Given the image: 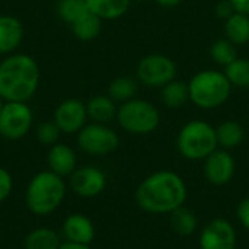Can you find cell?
Instances as JSON below:
<instances>
[{"instance_id":"ffe728a7","label":"cell","mask_w":249,"mask_h":249,"mask_svg":"<svg viewBox=\"0 0 249 249\" xmlns=\"http://www.w3.org/2000/svg\"><path fill=\"white\" fill-rule=\"evenodd\" d=\"M225 38L233 42L236 47L249 42V16L235 12L225 20Z\"/></svg>"},{"instance_id":"1f68e13d","label":"cell","mask_w":249,"mask_h":249,"mask_svg":"<svg viewBox=\"0 0 249 249\" xmlns=\"http://www.w3.org/2000/svg\"><path fill=\"white\" fill-rule=\"evenodd\" d=\"M214 12H216V15H217L220 19L226 20L228 18H231V16L235 13V9H233L232 3H231L229 0H222V1H219V3L216 4Z\"/></svg>"},{"instance_id":"836d02e7","label":"cell","mask_w":249,"mask_h":249,"mask_svg":"<svg viewBox=\"0 0 249 249\" xmlns=\"http://www.w3.org/2000/svg\"><path fill=\"white\" fill-rule=\"evenodd\" d=\"M182 0H155V3H158L162 7H177Z\"/></svg>"},{"instance_id":"7c38bea8","label":"cell","mask_w":249,"mask_h":249,"mask_svg":"<svg viewBox=\"0 0 249 249\" xmlns=\"http://www.w3.org/2000/svg\"><path fill=\"white\" fill-rule=\"evenodd\" d=\"M203 172L209 184L214 187L228 185L236 172V162L229 150L216 149L210 156L204 159Z\"/></svg>"},{"instance_id":"8d00e7d4","label":"cell","mask_w":249,"mask_h":249,"mask_svg":"<svg viewBox=\"0 0 249 249\" xmlns=\"http://www.w3.org/2000/svg\"><path fill=\"white\" fill-rule=\"evenodd\" d=\"M136 1H140V0H136Z\"/></svg>"},{"instance_id":"6da1fadb","label":"cell","mask_w":249,"mask_h":249,"mask_svg":"<svg viewBox=\"0 0 249 249\" xmlns=\"http://www.w3.org/2000/svg\"><path fill=\"white\" fill-rule=\"evenodd\" d=\"M137 206L149 214H169L188 198L184 178L174 171H156L146 177L136 190Z\"/></svg>"},{"instance_id":"4dcf8cb0","label":"cell","mask_w":249,"mask_h":249,"mask_svg":"<svg viewBox=\"0 0 249 249\" xmlns=\"http://www.w3.org/2000/svg\"><path fill=\"white\" fill-rule=\"evenodd\" d=\"M236 216L242 228L249 232V197H245L236 207Z\"/></svg>"},{"instance_id":"d590c367","label":"cell","mask_w":249,"mask_h":249,"mask_svg":"<svg viewBox=\"0 0 249 249\" xmlns=\"http://www.w3.org/2000/svg\"><path fill=\"white\" fill-rule=\"evenodd\" d=\"M3 105H4V101L0 98V112H1V109H3Z\"/></svg>"},{"instance_id":"9a60e30c","label":"cell","mask_w":249,"mask_h":249,"mask_svg":"<svg viewBox=\"0 0 249 249\" xmlns=\"http://www.w3.org/2000/svg\"><path fill=\"white\" fill-rule=\"evenodd\" d=\"M63 233L67 242L90 245L95 239V226L85 214H70L63 223Z\"/></svg>"},{"instance_id":"30bf717a","label":"cell","mask_w":249,"mask_h":249,"mask_svg":"<svg viewBox=\"0 0 249 249\" xmlns=\"http://www.w3.org/2000/svg\"><path fill=\"white\" fill-rule=\"evenodd\" d=\"M200 249H236L238 233L235 226L222 217L210 220L198 238Z\"/></svg>"},{"instance_id":"d6a6232c","label":"cell","mask_w":249,"mask_h":249,"mask_svg":"<svg viewBox=\"0 0 249 249\" xmlns=\"http://www.w3.org/2000/svg\"><path fill=\"white\" fill-rule=\"evenodd\" d=\"M229 1L232 3L235 12L249 16V0H229Z\"/></svg>"},{"instance_id":"83f0119b","label":"cell","mask_w":249,"mask_h":249,"mask_svg":"<svg viewBox=\"0 0 249 249\" xmlns=\"http://www.w3.org/2000/svg\"><path fill=\"white\" fill-rule=\"evenodd\" d=\"M86 12H89L86 0H58L57 1V15L67 25H71L73 22H76Z\"/></svg>"},{"instance_id":"603a6c76","label":"cell","mask_w":249,"mask_h":249,"mask_svg":"<svg viewBox=\"0 0 249 249\" xmlns=\"http://www.w3.org/2000/svg\"><path fill=\"white\" fill-rule=\"evenodd\" d=\"M169 225L171 229L179 236H190L198 228V219L193 210L182 206L172 213H169Z\"/></svg>"},{"instance_id":"484cf974","label":"cell","mask_w":249,"mask_h":249,"mask_svg":"<svg viewBox=\"0 0 249 249\" xmlns=\"http://www.w3.org/2000/svg\"><path fill=\"white\" fill-rule=\"evenodd\" d=\"M210 57L213 58L214 63L226 67L239 57L238 47L233 42H231L228 38L216 39L210 47Z\"/></svg>"},{"instance_id":"f1b7e54d","label":"cell","mask_w":249,"mask_h":249,"mask_svg":"<svg viewBox=\"0 0 249 249\" xmlns=\"http://www.w3.org/2000/svg\"><path fill=\"white\" fill-rule=\"evenodd\" d=\"M60 134L61 131L54 121H44L36 128V137L39 143L45 146H54L55 143H58Z\"/></svg>"},{"instance_id":"ac0fdd59","label":"cell","mask_w":249,"mask_h":249,"mask_svg":"<svg viewBox=\"0 0 249 249\" xmlns=\"http://www.w3.org/2000/svg\"><path fill=\"white\" fill-rule=\"evenodd\" d=\"M133 0H86L88 9L102 20H114L124 16Z\"/></svg>"},{"instance_id":"cb8c5ba5","label":"cell","mask_w":249,"mask_h":249,"mask_svg":"<svg viewBox=\"0 0 249 249\" xmlns=\"http://www.w3.org/2000/svg\"><path fill=\"white\" fill-rule=\"evenodd\" d=\"M139 92V80L131 76H120L115 77L108 86V96L114 99L117 104H124L133 98H136Z\"/></svg>"},{"instance_id":"f546056e","label":"cell","mask_w":249,"mask_h":249,"mask_svg":"<svg viewBox=\"0 0 249 249\" xmlns=\"http://www.w3.org/2000/svg\"><path fill=\"white\" fill-rule=\"evenodd\" d=\"M12 188H13L12 175L4 168H0V203L4 201L10 196Z\"/></svg>"},{"instance_id":"d6986e66","label":"cell","mask_w":249,"mask_h":249,"mask_svg":"<svg viewBox=\"0 0 249 249\" xmlns=\"http://www.w3.org/2000/svg\"><path fill=\"white\" fill-rule=\"evenodd\" d=\"M216 136L220 149L232 150L241 146L242 142L245 140V128L238 121L229 120V121H223L216 127Z\"/></svg>"},{"instance_id":"7a4b0ae2","label":"cell","mask_w":249,"mask_h":249,"mask_svg":"<svg viewBox=\"0 0 249 249\" xmlns=\"http://www.w3.org/2000/svg\"><path fill=\"white\" fill-rule=\"evenodd\" d=\"M39 66L25 53H13L0 61V98L4 102H28L39 86Z\"/></svg>"},{"instance_id":"8fae6325","label":"cell","mask_w":249,"mask_h":249,"mask_svg":"<svg viewBox=\"0 0 249 249\" xmlns=\"http://www.w3.org/2000/svg\"><path fill=\"white\" fill-rule=\"evenodd\" d=\"M61 133L76 134L79 133L88 121L86 104L77 98H69L60 102L54 111L53 120Z\"/></svg>"},{"instance_id":"ba28073f","label":"cell","mask_w":249,"mask_h":249,"mask_svg":"<svg viewBox=\"0 0 249 249\" xmlns=\"http://www.w3.org/2000/svg\"><path fill=\"white\" fill-rule=\"evenodd\" d=\"M79 147L90 156H107L120 146V137L107 124L90 123L77 133Z\"/></svg>"},{"instance_id":"4fadbf2b","label":"cell","mask_w":249,"mask_h":249,"mask_svg":"<svg viewBox=\"0 0 249 249\" xmlns=\"http://www.w3.org/2000/svg\"><path fill=\"white\" fill-rule=\"evenodd\" d=\"M107 187L105 174L96 166H82L70 175V188L80 197L92 198Z\"/></svg>"},{"instance_id":"5bb4252c","label":"cell","mask_w":249,"mask_h":249,"mask_svg":"<svg viewBox=\"0 0 249 249\" xmlns=\"http://www.w3.org/2000/svg\"><path fill=\"white\" fill-rule=\"evenodd\" d=\"M25 36L23 23L12 15H0V55L13 54Z\"/></svg>"},{"instance_id":"277c9868","label":"cell","mask_w":249,"mask_h":249,"mask_svg":"<svg viewBox=\"0 0 249 249\" xmlns=\"http://www.w3.org/2000/svg\"><path fill=\"white\" fill-rule=\"evenodd\" d=\"M190 101L201 109H216L228 102L232 85L225 71L207 69L196 73L188 82Z\"/></svg>"},{"instance_id":"4316f807","label":"cell","mask_w":249,"mask_h":249,"mask_svg":"<svg viewBox=\"0 0 249 249\" xmlns=\"http://www.w3.org/2000/svg\"><path fill=\"white\" fill-rule=\"evenodd\" d=\"M225 74L232 88L249 89V58L238 57L233 63L225 67Z\"/></svg>"},{"instance_id":"e0dca14e","label":"cell","mask_w":249,"mask_h":249,"mask_svg":"<svg viewBox=\"0 0 249 249\" xmlns=\"http://www.w3.org/2000/svg\"><path fill=\"white\" fill-rule=\"evenodd\" d=\"M86 111L88 118L92 120V123L108 124L117 118L118 104L108 95H96L86 102Z\"/></svg>"},{"instance_id":"d4e9b609","label":"cell","mask_w":249,"mask_h":249,"mask_svg":"<svg viewBox=\"0 0 249 249\" xmlns=\"http://www.w3.org/2000/svg\"><path fill=\"white\" fill-rule=\"evenodd\" d=\"M60 236L50 228L34 229L25 239V249H58Z\"/></svg>"},{"instance_id":"7402d4cb","label":"cell","mask_w":249,"mask_h":249,"mask_svg":"<svg viewBox=\"0 0 249 249\" xmlns=\"http://www.w3.org/2000/svg\"><path fill=\"white\" fill-rule=\"evenodd\" d=\"M160 89H162V92H160L162 104L171 109H178L190 101L188 83H185L182 80L175 79Z\"/></svg>"},{"instance_id":"8992f818","label":"cell","mask_w":249,"mask_h":249,"mask_svg":"<svg viewBox=\"0 0 249 249\" xmlns=\"http://www.w3.org/2000/svg\"><path fill=\"white\" fill-rule=\"evenodd\" d=\"M115 120L124 131L134 136H146L159 127L160 112L152 102L133 98L118 105Z\"/></svg>"},{"instance_id":"e575fe53","label":"cell","mask_w":249,"mask_h":249,"mask_svg":"<svg viewBox=\"0 0 249 249\" xmlns=\"http://www.w3.org/2000/svg\"><path fill=\"white\" fill-rule=\"evenodd\" d=\"M58 249H90V248H89V245H80V244L66 242V244H61Z\"/></svg>"},{"instance_id":"5b68a950","label":"cell","mask_w":249,"mask_h":249,"mask_svg":"<svg viewBox=\"0 0 249 249\" xmlns=\"http://www.w3.org/2000/svg\"><path fill=\"white\" fill-rule=\"evenodd\" d=\"M177 149L187 160H204L219 149L216 128L203 120L188 121L178 133Z\"/></svg>"},{"instance_id":"2e32d148","label":"cell","mask_w":249,"mask_h":249,"mask_svg":"<svg viewBox=\"0 0 249 249\" xmlns=\"http://www.w3.org/2000/svg\"><path fill=\"white\" fill-rule=\"evenodd\" d=\"M47 160H48L50 171H53L60 177H69L77 169L76 153L70 146L64 143H55L54 146H51Z\"/></svg>"},{"instance_id":"3957f363","label":"cell","mask_w":249,"mask_h":249,"mask_svg":"<svg viewBox=\"0 0 249 249\" xmlns=\"http://www.w3.org/2000/svg\"><path fill=\"white\" fill-rule=\"evenodd\" d=\"M66 196V184L63 177L53 171L38 172L28 184L25 201L31 213L47 216L58 209Z\"/></svg>"},{"instance_id":"44dd1931","label":"cell","mask_w":249,"mask_h":249,"mask_svg":"<svg viewBox=\"0 0 249 249\" xmlns=\"http://www.w3.org/2000/svg\"><path fill=\"white\" fill-rule=\"evenodd\" d=\"M70 26H71L73 35L79 41L88 42V41H92V39L98 38V35L101 34V31H102V19L89 10L83 16H80L76 22H73Z\"/></svg>"},{"instance_id":"9c48e42d","label":"cell","mask_w":249,"mask_h":249,"mask_svg":"<svg viewBox=\"0 0 249 249\" xmlns=\"http://www.w3.org/2000/svg\"><path fill=\"white\" fill-rule=\"evenodd\" d=\"M34 114L28 102H4L0 112V134L9 140L25 137L32 128Z\"/></svg>"},{"instance_id":"52a82bcc","label":"cell","mask_w":249,"mask_h":249,"mask_svg":"<svg viewBox=\"0 0 249 249\" xmlns=\"http://www.w3.org/2000/svg\"><path fill=\"white\" fill-rule=\"evenodd\" d=\"M136 76L147 88H163L177 79V64L165 54H147L139 61Z\"/></svg>"}]
</instances>
